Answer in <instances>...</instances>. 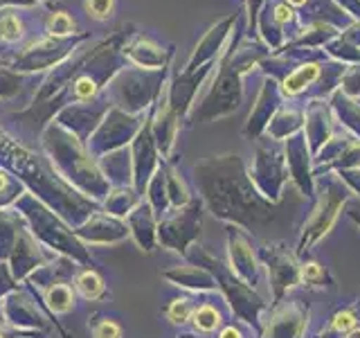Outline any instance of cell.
I'll return each instance as SVG.
<instances>
[{
    "mask_svg": "<svg viewBox=\"0 0 360 338\" xmlns=\"http://www.w3.org/2000/svg\"><path fill=\"white\" fill-rule=\"evenodd\" d=\"M217 313H214L210 307H205V309H200L198 313H196V325H200L202 330H212L214 325H217Z\"/></svg>",
    "mask_w": 360,
    "mask_h": 338,
    "instance_id": "cell-3",
    "label": "cell"
},
{
    "mask_svg": "<svg viewBox=\"0 0 360 338\" xmlns=\"http://www.w3.org/2000/svg\"><path fill=\"white\" fill-rule=\"evenodd\" d=\"M52 30L56 32V34H65V32H70L72 30V20L68 18L65 14H56L54 18H52ZM52 32V34H54Z\"/></svg>",
    "mask_w": 360,
    "mask_h": 338,
    "instance_id": "cell-4",
    "label": "cell"
},
{
    "mask_svg": "<svg viewBox=\"0 0 360 338\" xmlns=\"http://www.w3.org/2000/svg\"><path fill=\"white\" fill-rule=\"evenodd\" d=\"M223 338H239V334H236V332H232V330H228V332L223 334Z\"/></svg>",
    "mask_w": 360,
    "mask_h": 338,
    "instance_id": "cell-6",
    "label": "cell"
},
{
    "mask_svg": "<svg viewBox=\"0 0 360 338\" xmlns=\"http://www.w3.org/2000/svg\"><path fill=\"white\" fill-rule=\"evenodd\" d=\"M82 282H84L82 287H84V291H86V296H95V293L99 291V280H97L95 275H90V273H88V275H84Z\"/></svg>",
    "mask_w": 360,
    "mask_h": 338,
    "instance_id": "cell-5",
    "label": "cell"
},
{
    "mask_svg": "<svg viewBox=\"0 0 360 338\" xmlns=\"http://www.w3.org/2000/svg\"><path fill=\"white\" fill-rule=\"evenodd\" d=\"M245 68V63L239 61H228L221 73V79L214 84V90L207 99L205 108H210V115H219V113H228L236 108L241 99V86H239V75Z\"/></svg>",
    "mask_w": 360,
    "mask_h": 338,
    "instance_id": "cell-1",
    "label": "cell"
},
{
    "mask_svg": "<svg viewBox=\"0 0 360 338\" xmlns=\"http://www.w3.org/2000/svg\"><path fill=\"white\" fill-rule=\"evenodd\" d=\"M86 9L95 18H106V16H110L112 0H86Z\"/></svg>",
    "mask_w": 360,
    "mask_h": 338,
    "instance_id": "cell-2",
    "label": "cell"
},
{
    "mask_svg": "<svg viewBox=\"0 0 360 338\" xmlns=\"http://www.w3.org/2000/svg\"><path fill=\"white\" fill-rule=\"evenodd\" d=\"M352 338H360V332H356V334H352Z\"/></svg>",
    "mask_w": 360,
    "mask_h": 338,
    "instance_id": "cell-7",
    "label": "cell"
}]
</instances>
